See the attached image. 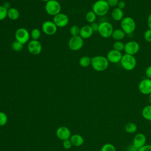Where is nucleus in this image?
<instances>
[{
  "mask_svg": "<svg viewBox=\"0 0 151 151\" xmlns=\"http://www.w3.org/2000/svg\"><path fill=\"white\" fill-rule=\"evenodd\" d=\"M109 62L106 58L103 55H96L91 58V65L96 71L101 72L107 69Z\"/></svg>",
  "mask_w": 151,
  "mask_h": 151,
  "instance_id": "1",
  "label": "nucleus"
},
{
  "mask_svg": "<svg viewBox=\"0 0 151 151\" xmlns=\"http://www.w3.org/2000/svg\"><path fill=\"white\" fill-rule=\"evenodd\" d=\"M110 9V6L106 0H97L92 6V11L97 16L103 17L106 15Z\"/></svg>",
  "mask_w": 151,
  "mask_h": 151,
  "instance_id": "2",
  "label": "nucleus"
},
{
  "mask_svg": "<svg viewBox=\"0 0 151 151\" xmlns=\"http://www.w3.org/2000/svg\"><path fill=\"white\" fill-rule=\"evenodd\" d=\"M120 63L122 68L126 71L133 70L137 65V60L134 55L127 54L123 55Z\"/></svg>",
  "mask_w": 151,
  "mask_h": 151,
  "instance_id": "3",
  "label": "nucleus"
},
{
  "mask_svg": "<svg viewBox=\"0 0 151 151\" xmlns=\"http://www.w3.org/2000/svg\"><path fill=\"white\" fill-rule=\"evenodd\" d=\"M136 24L133 18L130 17H126L120 21V28L126 34L133 33L136 29Z\"/></svg>",
  "mask_w": 151,
  "mask_h": 151,
  "instance_id": "4",
  "label": "nucleus"
},
{
  "mask_svg": "<svg viewBox=\"0 0 151 151\" xmlns=\"http://www.w3.org/2000/svg\"><path fill=\"white\" fill-rule=\"evenodd\" d=\"M113 31V26L110 22L108 21H103L99 24L98 32L101 37L104 38L111 37Z\"/></svg>",
  "mask_w": 151,
  "mask_h": 151,
  "instance_id": "5",
  "label": "nucleus"
},
{
  "mask_svg": "<svg viewBox=\"0 0 151 151\" xmlns=\"http://www.w3.org/2000/svg\"><path fill=\"white\" fill-rule=\"evenodd\" d=\"M45 9L48 14L54 17L60 13L61 6L57 0H50L45 2Z\"/></svg>",
  "mask_w": 151,
  "mask_h": 151,
  "instance_id": "6",
  "label": "nucleus"
},
{
  "mask_svg": "<svg viewBox=\"0 0 151 151\" xmlns=\"http://www.w3.org/2000/svg\"><path fill=\"white\" fill-rule=\"evenodd\" d=\"M30 37L29 31L25 28H19L15 32V40L24 45L29 41Z\"/></svg>",
  "mask_w": 151,
  "mask_h": 151,
  "instance_id": "7",
  "label": "nucleus"
},
{
  "mask_svg": "<svg viewBox=\"0 0 151 151\" xmlns=\"http://www.w3.org/2000/svg\"><path fill=\"white\" fill-rule=\"evenodd\" d=\"M84 44L83 39L80 36H71L68 42V46L72 51H78L80 50Z\"/></svg>",
  "mask_w": 151,
  "mask_h": 151,
  "instance_id": "8",
  "label": "nucleus"
},
{
  "mask_svg": "<svg viewBox=\"0 0 151 151\" xmlns=\"http://www.w3.org/2000/svg\"><path fill=\"white\" fill-rule=\"evenodd\" d=\"M52 21L57 28H63L67 25L69 22V18L65 14L60 12L53 17Z\"/></svg>",
  "mask_w": 151,
  "mask_h": 151,
  "instance_id": "9",
  "label": "nucleus"
},
{
  "mask_svg": "<svg viewBox=\"0 0 151 151\" xmlns=\"http://www.w3.org/2000/svg\"><path fill=\"white\" fill-rule=\"evenodd\" d=\"M140 50V45L136 41H129L124 44L125 54L134 55Z\"/></svg>",
  "mask_w": 151,
  "mask_h": 151,
  "instance_id": "10",
  "label": "nucleus"
},
{
  "mask_svg": "<svg viewBox=\"0 0 151 151\" xmlns=\"http://www.w3.org/2000/svg\"><path fill=\"white\" fill-rule=\"evenodd\" d=\"M42 32L47 35H54L57 31V27L52 21H45L41 26Z\"/></svg>",
  "mask_w": 151,
  "mask_h": 151,
  "instance_id": "11",
  "label": "nucleus"
},
{
  "mask_svg": "<svg viewBox=\"0 0 151 151\" xmlns=\"http://www.w3.org/2000/svg\"><path fill=\"white\" fill-rule=\"evenodd\" d=\"M139 91L144 95H149L151 93V79L146 78L142 80L138 85Z\"/></svg>",
  "mask_w": 151,
  "mask_h": 151,
  "instance_id": "12",
  "label": "nucleus"
},
{
  "mask_svg": "<svg viewBox=\"0 0 151 151\" xmlns=\"http://www.w3.org/2000/svg\"><path fill=\"white\" fill-rule=\"evenodd\" d=\"M27 48L31 54L38 55L41 52L42 45L38 40H31L28 43Z\"/></svg>",
  "mask_w": 151,
  "mask_h": 151,
  "instance_id": "13",
  "label": "nucleus"
},
{
  "mask_svg": "<svg viewBox=\"0 0 151 151\" xmlns=\"http://www.w3.org/2000/svg\"><path fill=\"white\" fill-rule=\"evenodd\" d=\"M122 56H123V54H122V52H120L113 49V50H110L107 52L106 58H107L109 63L116 64L120 62Z\"/></svg>",
  "mask_w": 151,
  "mask_h": 151,
  "instance_id": "14",
  "label": "nucleus"
},
{
  "mask_svg": "<svg viewBox=\"0 0 151 151\" xmlns=\"http://www.w3.org/2000/svg\"><path fill=\"white\" fill-rule=\"evenodd\" d=\"M56 135L59 139L64 141L70 139L71 137V132L68 127L65 126H61L57 129Z\"/></svg>",
  "mask_w": 151,
  "mask_h": 151,
  "instance_id": "15",
  "label": "nucleus"
},
{
  "mask_svg": "<svg viewBox=\"0 0 151 151\" xmlns=\"http://www.w3.org/2000/svg\"><path fill=\"white\" fill-rule=\"evenodd\" d=\"M146 136L142 133H139L136 134L133 140V145L138 149L143 147L146 145Z\"/></svg>",
  "mask_w": 151,
  "mask_h": 151,
  "instance_id": "16",
  "label": "nucleus"
},
{
  "mask_svg": "<svg viewBox=\"0 0 151 151\" xmlns=\"http://www.w3.org/2000/svg\"><path fill=\"white\" fill-rule=\"evenodd\" d=\"M93 32H94L91 29L90 25H86L83 26L81 28H80L79 35L83 39H87L90 38L92 36Z\"/></svg>",
  "mask_w": 151,
  "mask_h": 151,
  "instance_id": "17",
  "label": "nucleus"
},
{
  "mask_svg": "<svg viewBox=\"0 0 151 151\" xmlns=\"http://www.w3.org/2000/svg\"><path fill=\"white\" fill-rule=\"evenodd\" d=\"M111 16L113 20L116 21H121L124 18V12L122 9L116 7L112 10Z\"/></svg>",
  "mask_w": 151,
  "mask_h": 151,
  "instance_id": "18",
  "label": "nucleus"
},
{
  "mask_svg": "<svg viewBox=\"0 0 151 151\" xmlns=\"http://www.w3.org/2000/svg\"><path fill=\"white\" fill-rule=\"evenodd\" d=\"M70 140L72 145L76 147L81 146L84 143V139L83 136L78 134H75L71 136Z\"/></svg>",
  "mask_w": 151,
  "mask_h": 151,
  "instance_id": "19",
  "label": "nucleus"
},
{
  "mask_svg": "<svg viewBox=\"0 0 151 151\" xmlns=\"http://www.w3.org/2000/svg\"><path fill=\"white\" fill-rule=\"evenodd\" d=\"M7 17L13 21L17 20L19 17V12L17 8L11 7L8 10Z\"/></svg>",
  "mask_w": 151,
  "mask_h": 151,
  "instance_id": "20",
  "label": "nucleus"
},
{
  "mask_svg": "<svg viewBox=\"0 0 151 151\" xmlns=\"http://www.w3.org/2000/svg\"><path fill=\"white\" fill-rule=\"evenodd\" d=\"M126 36V34L121 28H117L114 29L111 37L116 41H121Z\"/></svg>",
  "mask_w": 151,
  "mask_h": 151,
  "instance_id": "21",
  "label": "nucleus"
},
{
  "mask_svg": "<svg viewBox=\"0 0 151 151\" xmlns=\"http://www.w3.org/2000/svg\"><path fill=\"white\" fill-rule=\"evenodd\" d=\"M142 115L145 119L151 122V104L147 105L143 108Z\"/></svg>",
  "mask_w": 151,
  "mask_h": 151,
  "instance_id": "22",
  "label": "nucleus"
},
{
  "mask_svg": "<svg viewBox=\"0 0 151 151\" xmlns=\"http://www.w3.org/2000/svg\"><path fill=\"white\" fill-rule=\"evenodd\" d=\"M124 130L127 133L132 134L134 133L137 131V127L134 123L128 122L124 126Z\"/></svg>",
  "mask_w": 151,
  "mask_h": 151,
  "instance_id": "23",
  "label": "nucleus"
},
{
  "mask_svg": "<svg viewBox=\"0 0 151 151\" xmlns=\"http://www.w3.org/2000/svg\"><path fill=\"white\" fill-rule=\"evenodd\" d=\"M91 58L88 56H83L79 60V64L82 67H87L91 65Z\"/></svg>",
  "mask_w": 151,
  "mask_h": 151,
  "instance_id": "24",
  "label": "nucleus"
},
{
  "mask_svg": "<svg viewBox=\"0 0 151 151\" xmlns=\"http://www.w3.org/2000/svg\"><path fill=\"white\" fill-rule=\"evenodd\" d=\"M97 18V15L91 10L88 11L86 14V21L91 24L93 22H94Z\"/></svg>",
  "mask_w": 151,
  "mask_h": 151,
  "instance_id": "25",
  "label": "nucleus"
},
{
  "mask_svg": "<svg viewBox=\"0 0 151 151\" xmlns=\"http://www.w3.org/2000/svg\"><path fill=\"white\" fill-rule=\"evenodd\" d=\"M114 50L122 52L124 49V44L122 41H116L113 44Z\"/></svg>",
  "mask_w": 151,
  "mask_h": 151,
  "instance_id": "26",
  "label": "nucleus"
},
{
  "mask_svg": "<svg viewBox=\"0 0 151 151\" xmlns=\"http://www.w3.org/2000/svg\"><path fill=\"white\" fill-rule=\"evenodd\" d=\"M30 37L32 40H38L41 37V31L38 28H34L31 30L30 33Z\"/></svg>",
  "mask_w": 151,
  "mask_h": 151,
  "instance_id": "27",
  "label": "nucleus"
},
{
  "mask_svg": "<svg viewBox=\"0 0 151 151\" xmlns=\"http://www.w3.org/2000/svg\"><path fill=\"white\" fill-rule=\"evenodd\" d=\"M12 48L14 51H17V52H19V51H21L23 49L24 44H22L20 42L15 40L12 44Z\"/></svg>",
  "mask_w": 151,
  "mask_h": 151,
  "instance_id": "28",
  "label": "nucleus"
},
{
  "mask_svg": "<svg viewBox=\"0 0 151 151\" xmlns=\"http://www.w3.org/2000/svg\"><path fill=\"white\" fill-rule=\"evenodd\" d=\"M100 151H116L115 146L111 143H106L102 146Z\"/></svg>",
  "mask_w": 151,
  "mask_h": 151,
  "instance_id": "29",
  "label": "nucleus"
},
{
  "mask_svg": "<svg viewBox=\"0 0 151 151\" xmlns=\"http://www.w3.org/2000/svg\"><path fill=\"white\" fill-rule=\"evenodd\" d=\"M80 28L77 25H73L70 28V33L72 36H77L80 34Z\"/></svg>",
  "mask_w": 151,
  "mask_h": 151,
  "instance_id": "30",
  "label": "nucleus"
},
{
  "mask_svg": "<svg viewBox=\"0 0 151 151\" xmlns=\"http://www.w3.org/2000/svg\"><path fill=\"white\" fill-rule=\"evenodd\" d=\"M8 122L7 115L2 111H0V126H4Z\"/></svg>",
  "mask_w": 151,
  "mask_h": 151,
  "instance_id": "31",
  "label": "nucleus"
},
{
  "mask_svg": "<svg viewBox=\"0 0 151 151\" xmlns=\"http://www.w3.org/2000/svg\"><path fill=\"white\" fill-rule=\"evenodd\" d=\"M8 10L3 6L0 5V21L5 19L7 17Z\"/></svg>",
  "mask_w": 151,
  "mask_h": 151,
  "instance_id": "32",
  "label": "nucleus"
},
{
  "mask_svg": "<svg viewBox=\"0 0 151 151\" xmlns=\"http://www.w3.org/2000/svg\"><path fill=\"white\" fill-rule=\"evenodd\" d=\"M143 37L146 41L148 42H151V29H150L149 28L145 31V32H144Z\"/></svg>",
  "mask_w": 151,
  "mask_h": 151,
  "instance_id": "33",
  "label": "nucleus"
},
{
  "mask_svg": "<svg viewBox=\"0 0 151 151\" xmlns=\"http://www.w3.org/2000/svg\"><path fill=\"white\" fill-rule=\"evenodd\" d=\"M63 146L65 149H69L71 147L73 146L71 141L70 139H67L65 140H64L63 142Z\"/></svg>",
  "mask_w": 151,
  "mask_h": 151,
  "instance_id": "34",
  "label": "nucleus"
},
{
  "mask_svg": "<svg viewBox=\"0 0 151 151\" xmlns=\"http://www.w3.org/2000/svg\"><path fill=\"white\" fill-rule=\"evenodd\" d=\"M110 7H115L117 6L119 0H106Z\"/></svg>",
  "mask_w": 151,
  "mask_h": 151,
  "instance_id": "35",
  "label": "nucleus"
},
{
  "mask_svg": "<svg viewBox=\"0 0 151 151\" xmlns=\"http://www.w3.org/2000/svg\"><path fill=\"white\" fill-rule=\"evenodd\" d=\"M145 75L147 78L151 79V65L148 66L145 70Z\"/></svg>",
  "mask_w": 151,
  "mask_h": 151,
  "instance_id": "36",
  "label": "nucleus"
},
{
  "mask_svg": "<svg viewBox=\"0 0 151 151\" xmlns=\"http://www.w3.org/2000/svg\"><path fill=\"white\" fill-rule=\"evenodd\" d=\"M99 24H97V22H93L91 24L90 27L91 28V29H93V32H98V29H99Z\"/></svg>",
  "mask_w": 151,
  "mask_h": 151,
  "instance_id": "37",
  "label": "nucleus"
},
{
  "mask_svg": "<svg viewBox=\"0 0 151 151\" xmlns=\"http://www.w3.org/2000/svg\"><path fill=\"white\" fill-rule=\"evenodd\" d=\"M139 151H151V145H145L140 148Z\"/></svg>",
  "mask_w": 151,
  "mask_h": 151,
  "instance_id": "38",
  "label": "nucleus"
},
{
  "mask_svg": "<svg viewBox=\"0 0 151 151\" xmlns=\"http://www.w3.org/2000/svg\"><path fill=\"white\" fill-rule=\"evenodd\" d=\"M126 6V2L124 1H119L117 4V7L121 9H123Z\"/></svg>",
  "mask_w": 151,
  "mask_h": 151,
  "instance_id": "39",
  "label": "nucleus"
},
{
  "mask_svg": "<svg viewBox=\"0 0 151 151\" xmlns=\"http://www.w3.org/2000/svg\"><path fill=\"white\" fill-rule=\"evenodd\" d=\"M126 151H139V149L136 148L133 144H131L127 146Z\"/></svg>",
  "mask_w": 151,
  "mask_h": 151,
  "instance_id": "40",
  "label": "nucleus"
},
{
  "mask_svg": "<svg viewBox=\"0 0 151 151\" xmlns=\"http://www.w3.org/2000/svg\"><path fill=\"white\" fill-rule=\"evenodd\" d=\"M147 26L149 29H151V13L149 15L147 19Z\"/></svg>",
  "mask_w": 151,
  "mask_h": 151,
  "instance_id": "41",
  "label": "nucleus"
},
{
  "mask_svg": "<svg viewBox=\"0 0 151 151\" xmlns=\"http://www.w3.org/2000/svg\"><path fill=\"white\" fill-rule=\"evenodd\" d=\"M7 10H8L10 8H11V4L9 3V2H5L4 4V5H2Z\"/></svg>",
  "mask_w": 151,
  "mask_h": 151,
  "instance_id": "42",
  "label": "nucleus"
},
{
  "mask_svg": "<svg viewBox=\"0 0 151 151\" xmlns=\"http://www.w3.org/2000/svg\"><path fill=\"white\" fill-rule=\"evenodd\" d=\"M148 99H149V103L150 104H151V93L149 95V97H148Z\"/></svg>",
  "mask_w": 151,
  "mask_h": 151,
  "instance_id": "43",
  "label": "nucleus"
},
{
  "mask_svg": "<svg viewBox=\"0 0 151 151\" xmlns=\"http://www.w3.org/2000/svg\"><path fill=\"white\" fill-rule=\"evenodd\" d=\"M41 1H43V2H48V1H50V0H41Z\"/></svg>",
  "mask_w": 151,
  "mask_h": 151,
  "instance_id": "44",
  "label": "nucleus"
},
{
  "mask_svg": "<svg viewBox=\"0 0 151 151\" xmlns=\"http://www.w3.org/2000/svg\"><path fill=\"white\" fill-rule=\"evenodd\" d=\"M119 1H124V0H119Z\"/></svg>",
  "mask_w": 151,
  "mask_h": 151,
  "instance_id": "45",
  "label": "nucleus"
},
{
  "mask_svg": "<svg viewBox=\"0 0 151 151\" xmlns=\"http://www.w3.org/2000/svg\"><path fill=\"white\" fill-rule=\"evenodd\" d=\"M66 1H68V0H66Z\"/></svg>",
  "mask_w": 151,
  "mask_h": 151,
  "instance_id": "46",
  "label": "nucleus"
}]
</instances>
